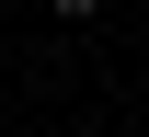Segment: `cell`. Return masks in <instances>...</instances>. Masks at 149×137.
<instances>
[{
  "mask_svg": "<svg viewBox=\"0 0 149 137\" xmlns=\"http://www.w3.org/2000/svg\"><path fill=\"white\" fill-rule=\"evenodd\" d=\"M92 12H103V0H57V23H92Z\"/></svg>",
  "mask_w": 149,
  "mask_h": 137,
  "instance_id": "1",
  "label": "cell"
}]
</instances>
